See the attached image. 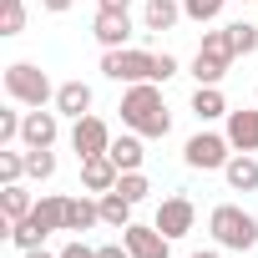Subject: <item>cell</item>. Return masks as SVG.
<instances>
[{
  "label": "cell",
  "instance_id": "6da1fadb",
  "mask_svg": "<svg viewBox=\"0 0 258 258\" xmlns=\"http://www.w3.org/2000/svg\"><path fill=\"white\" fill-rule=\"evenodd\" d=\"M116 111H121V126H126V132H137V137H167V132H172V111H167L157 81L126 86Z\"/></svg>",
  "mask_w": 258,
  "mask_h": 258
},
{
  "label": "cell",
  "instance_id": "7a4b0ae2",
  "mask_svg": "<svg viewBox=\"0 0 258 258\" xmlns=\"http://www.w3.org/2000/svg\"><path fill=\"white\" fill-rule=\"evenodd\" d=\"M46 233H66V198H61V192L36 198V208H31L21 223H11V243H16L21 253L41 248V243H46Z\"/></svg>",
  "mask_w": 258,
  "mask_h": 258
},
{
  "label": "cell",
  "instance_id": "3957f363",
  "mask_svg": "<svg viewBox=\"0 0 258 258\" xmlns=\"http://www.w3.org/2000/svg\"><path fill=\"white\" fill-rule=\"evenodd\" d=\"M208 233H213L218 248L248 253V248L258 243V218H253L248 208H238V203H218V208L208 213Z\"/></svg>",
  "mask_w": 258,
  "mask_h": 258
},
{
  "label": "cell",
  "instance_id": "277c9868",
  "mask_svg": "<svg viewBox=\"0 0 258 258\" xmlns=\"http://www.w3.org/2000/svg\"><path fill=\"white\" fill-rule=\"evenodd\" d=\"M6 96L16 106H46V101H56V86L36 61H11L6 66Z\"/></svg>",
  "mask_w": 258,
  "mask_h": 258
},
{
  "label": "cell",
  "instance_id": "5b68a950",
  "mask_svg": "<svg viewBox=\"0 0 258 258\" xmlns=\"http://www.w3.org/2000/svg\"><path fill=\"white\" fill-rule=\"evenodd\" d=\"M101 76H111V81H121V86L157 81V56H152V51H137V46L101 51Z\"/></svg>",
  "mask_w": 258,
  "mask_h": 258
},
{
  "label": "cell",
  "instance_id": "8992f818",
  "mask_svg": "<svg viewBox=\"0 0 258 258\" xmlns=\"http://www.w3.org/2000/svg\"><path fill=\"white\" fill-rule=\"evenodd\" d=\"M228 157H233L228 132H198V137H187V142H182V162H187L192 172H223V167H228Z\"/></svg>",
  "mask_w": 258,
  "mask_h": 258
},
{
  "label": "cell",
  "instance_id": "52a82bcc",
  "mask_svg": "<svg viewBox=\"0 0 258 258\" xmlns=\"http://www.w3.org/2000/svg\"><path fill=\"white\" fill-rule=\"evenodd\" d=\"M121 243L132 248V258H172V238L157 223H126L121 228Z\"/></svg>",
  "mask_w": 258,
  "mask_h": 258
},
{
  "label": "cell",
  "instance_id": "ba28073f",
  "mask_svg": "<svg viewBox=\"0 0 258 258\" xmlns=\"http://www.w3.org/2000/svg\"><path fill=\"white\" fill-rule=\"evenodd\" d=\"M172 243L177 238H187L192 233V223H198V208H192V198H182V192H172V198H162V208H157V218H152Z\"/></svg>",
  "mask_w": 258,
  "mask_h": 258
},
{
  "label": "cell",
  "instance_id": "9c48e42d",
  "mask_svg": "<svg viewBox=\"0 0 258 258\" xmlns=\"http://www.w3.org/2000/svg\"><path fill=\"white\" fill-rule=\"evenodd\" d=\"M56 137H61V111L31 106L26 121H21V142H26V147H56Z\"/></svg>",
  "mask_w": 258,
  "mask_h": 258
},
{
  "label": "cell",
  "instance_id": "30bf717a",
  "mask_svg": "<svg viewBox=\"0 0 258 258\" xmlns=\"http://www.w3.org/2000/svg\"><path fill=\"white\" fill-rule=\"evenodd\" d=\"M106 147H111V132H106L101 116L71 121V152H76V162H81V157H96V152H106Z\"/></svg>",
  "mask_w": 258,
  "mask_h": 258
},
{
  "label": "cell",
  "instance_id": "8fae6325",
  "mask_svg": "<svg viewBox=\"0 0 258 258\" xmlns=\"http://www.w3.org/2000/svg\"><path fill=\"white\" fill-rule=\"evenodd\" d=\"M91 36H96V46H101V51H116V46L132 41V16H126V11H96Z\"/></svg>",
  "mask_w": 258,
  "mask_h": 258
},
{
  "label": "cell",
  "instance_id": "7c38bea8",
  "mask_svg": "<svg viewBox=\"0 0 258 258\" xmlns=\"http://www.w3.org/2000/svg\"><path fill=\"white\" fill-rule=\"evenodd\" d=\"M116 177H121V167L111 162V152H96V157H81V187L86 192H111L116 187Z\"/></svg>",
  "mask_w": 258,
  "mask_h": 258
},
{
  "label": "cell",
  "instance_id": "4fadbf2b",
  "mask_svg": "<svg viewBox=\"0 0 258 258\" xmlns=\"http://www.w3.org/2000/svg\"><path fill=\"white\" fill-rule=\"evenodd\" d=\"M228 142H233V152H258V106H248V111H228Z\"/></svg>",
  "mask_w": 258,
  "mask_h": 258
},
{
  "label": "cell",
  "instance_id": "5bb4252c",
  "mask_svg": "<svg viewBox=\"0 0 258 258\" xmlns=\"http://www.w3.org/2000/svg\"><path fill=\"white\" fill-rule=\"evenodd\" d=\"M56 111L71 116V121L91 116V86H86V81H61V86H56Z\"/></svg>",
  "mask_w": 258,
  "mask_h": 258
},
{
  "label": "cell",
  "instance_id": "9a60e30c",
  "mask_svg": "<svg viewBox=\"0 0 258 258\" xmlns=\"http://www.w3.org/2000/svg\"><path fill=\"white\" fill-rule=\"evenodd\" d=\"M223 177H228L233 192H258V157L253 152H233L228 167H223Z\"/></svg>",
  "mask_w": 258,
  "mask_h": 258
},
{
  "label": "cell",
  "instance_id": "2e32d148",
  "mask_svg": "<svg viewBox=\"0 0 258 258\" xmlns=\"http://www.w3.org/2000/svg\"><path fill=\"white\" fill-rule=\"evenodd\" d=\"M142 142L147 137H137V132H121V137H111V162L121 167V172H142V162H147V152H142Z\"/></svg>",
  "mask_w": 258,
  "mask_h": 258
},
{
  "label": "cell",
  "instance_id": "e0dca14e",
  "mask_svg": "<svg viewBox=\"0 0 258 258\" xmlns=\"http://www.w3.org/2000/svg\"><path fill=\"white\" fill-rule=\"evenodd\" d=\"M31 208H36V198L26 192V182H0V218H6V233H11V223H21Z\"/></svg>",
  "mask_w": 258,
  "mask_h": 258
},
{
  "label": "cell",
  "instance_id": "ac0fdd59",
  "mask_svg": "<svg viewBox=\"0 0 258 258\" xmlns=\"http://www.w3.org/2000/svg\"><path fill=\"white\" fill-rule=\"evenodd\" d=\"M177 21H182V0H147L142 6V31H152V36L172 31Z\"/></svg>",
  "mask_w": 258,
  "mask_h": 258
},
{
  "label": "cell",
  "instance_id": "d6986e66",
  "mask_svg": "<svg viewBox=\"0 0 258 258\" xmlns=\"http://www.w3.org/2000/svg\"><path fill=\"white\" fill-rule=\"evenodd\" d=\"M101 223V208L91 198H66V233H91Z\"/></svg>",
  "mask_w": 258,
  "mask_h": 258
},
{
  "label": "cell",
  "instance_id": "ffe728a7",
  "mask_svg": "<svg viewBox=\"0 0 258 258\" xmlns=\"http://www.w3.org/2000/svg\"><path fill=\"white\" fill-rule=\"evenodd\" d=\"M96 208H101V223L121 233L126 223H132V208H137V203H126V198H121V192L111 187V192H101V198H96Z\"/></svg>",
  "mask_w": 258,
  "mask_h": 258
},
{
  "label": "cell",
  "instance_id": "44dd1931",
  "mask_svg": "<svg viewBox=\"0 0 258 258\" xmlns=\"http://www.w3.org/2000/svg\"><path fill=\"white\" fill-rule=\"evenodd\" d=\"M192 116H198V121H218V116H228L223 86H198V91H192Z\"/></svg>",
  "mask_w": 258,
  "mask_h": 258
},
{
  "label": "cell",
  "instance_id": "7402d4cb",
  "mask_svg": "<svg viewBox=\"0 0 258 258\" xmlns=\"http://www.w3.org/2000/svg\"><path fill=\"white\" fill-rule=\"evenodd\" d=\"M223 76H228V61H218V56H208V51L192 56V81H198V86H218Z\"/></svg>",
  "mask_w": 258,
  "mask_h": 258
},
{
  "label": "cell",
  "instance_id": "603a6c76",
  "mask_svg": "<svg viewBox=\"0 0 258 258\" xmlns=\"http://www.w3.org/2000/svg\"><path fill=\"white\" fill-rule=\"evenodd\" d=\"M26 177L51 182V177H56V152H51V147H26Z\"/></svg>",
  "mask_w": 258,
  "mask_h": 258
},
{
  "label": "cell",
  "instance_id": "cb8c5ba5",
  "mask_svg": "<svg viewBox=\"0 0 258 258\" xmlns=\"http://www.w3.org/2000/svg\"><path fill=\"white\" fill-rule=\"evenodd\" d=\"M198 51H208V56H218V61H238V51H233V36H228V26H218V31H203V46Z\"/></svg>",
  "mask_w": 258,
  "mask_h": 258
},
{
  "label": "cell",
  "instance_id": "d4e9b609",
  "mask_svg": "<svg viewBox=\"0 0 258 258\" xmlns=\"http://www.w3.org/2000/svg\"><path fill=\"white\" fill-rule=\"evenodd\" d=\"M26 31V0H0V36Z\"/></svg>",
  "mask_w": 258,
  "mask_h": 258
},
{
  "label": "cell",
  "instance_id": "484cf974",
  "mask_svg": "<svg viewBox=\"0 0 258 258\" xmlns=\"http://www.w3.org/2000/svg\"><path fill=\"white\" fill-rule=\"evenodd\" d=\"M116 192H121L126 203H147L152 182H147V172H121V177H116Z\"/></svg>",
  "mask_w": 258,
  "mask_h": 258
},
{
  "label": "cell",
  "instance_id": "4316f807",
  "mask_svg": "<svg viewBox=\"0 0 258 258\" xmlns=\"http://www.w3.org/2000/svg\"><path fill=\"white\" fill-rule=\"evenodd\" d=\"M228 36H233V51H238V56H253V51H258V26H253V21H233Z\"/></svg>",
  "mask_w": 258,
  "mask_h": 258
},
{
  "label": "cell",
  "instance_id": "83f0119b",
  "mask_svg": "<svg viewBox=\"0 0 258 258\" xmlns=\"http://www.w3.org/2000/svg\"><path fill=\"white\" fill-rule=\"evenodd\" d=\"M223 6H228V0H182V16L198 21V26H208V21L223 16Z\"/></svg>",
  "mask_w": 258,
  "mask_h": 258
},
{
  "label": "cell",
  "instance_id": "f1b7e54d",
  "mask_svg": "<svg viewBox=\"0 0 258 258\" xmlns=\"http://www.w3.org/2000/svg\"><path fill=\"white\" fill-rule=\"evenodd\" d=\"M21 177H26V152L0 147V182H21Z\"/></svg>",
  "mask_w": 258,
  "mask_h": 258
},
{
  "label": "cell",
  "instance_id": "f546056e",
  "mask_svg": "<svg viewBox=\"0 0 258 258\" xmlns=\"http://www.w3.org/2000/svg\"><path fill=\"white\" fill-rule=\"evenodd\" d=\"M21 121H26V111H0V147H11V142H21Z\"/></svg>",
  "mask_w": 258,
  "mask_h": 258
},
{
  "label": "cell",
  "instance_id": "4dcf8cb0",
  "mask_svg": "<svg viewBox=\"0 0 258 258\" xmlns=\"http://www.w3.org/2000/svg\"><path fill=\"white\" fill-rule=\"evenodd\" d=\"M172 76H177V56H167V51H162V56H157V86H162V81H172Z\"/></svg>",
  "mask_w": 258,
  "mask_h": 258
},
{
  "label": "cell",
  "instance_id": "1f68e13d",
  "mask_svg": "<svg viewBox=\"0 0 258 258\" xmlns=\"http://www.w3.org/2000/svg\"><path fill=\"white\" fill-rule=\"evenodd\" d=\"M56 258H96V248H86L81 238H71V243H66V248H61Z\"/></svg>",
  "mask_w": 258,
  "mask_h": 258
},
{
  "label": "cell",
  "instance_id": "d6a6232c",
  "mask_svg": "<svg viewBox=\"0 0 258 258\" xmlns=\"http://www.w3.org/2000/svg\"><path fill=\"white\" fill-rule=\"evenodd\" d=\"M96 258H132V248H126V243H101Z\"/></svg>",
  "mask_w": 258,
  "mask_h": 258
},
{
  "label": "cell",
  "instance_id": "836d02e7",
  "mask_svg": "<svg viewBox=\"0 0 258 258\" xmlns=\"http://www.w3.org/2000/svg\"><path fill=\"white\" fill-rule=\"evenodd\" d=\"M41 6H46V11H51V16H66V11H71V6H76V0H41Z\"/></svg>",
  "mask_w": 258,
  "mask_h": 258
},
{
  "label": "cell",
  "instance_id": "e575fe53",
  "mask_svg": "<svg viewBox=\"0 0 258 258\" xmlns=\"http://www.w3.org/2000/svg\"><path fill=\"white\" fill-rule=\"evenodd\" d=\"M96 6H101V11H126L132 0H96Z\"/></svg>",
  "mask_w": 258,
  "mask_h": 258
},
{
  "label": "cell",
  "instance_id": "d590c367",
  "mask_svg": "<svg viewBox=\"0 0 258 258\" xmlns=\"http://www.w3.org/2000/svg\"><path fill=\"white\" fill-rule=\"evenodd\" d=\"M26 258H56V253H46V248H31V253H26Z\"/></svg>",
  "mask_w": 258,
  "mask_h": 258
},
{
  "label": "cell",
  "instance_id": "8d00e7d4",
  "mask_svg": "<svg viewBox=\"0 0 258 258\" xmlns=\"http://www.w3.org/2000/svg\"><path fill=\"white\" fill-rule=\"evenodd\" d=\"M192 258H223V253H218V248H203V253H192Z\"/></svg>",
  "mask_w": 258,
  "mask_h": 258
},
{
  "label": "cell",
  "instance_id": "74e56055",
  "mask_svg": "<svg viewBox=\"0 0 258 258\" xmlns=\"http://www.w3.org/2000/svg\"><path fill=\"white\" fill-rule=\"evenodd\" d=\"M243 6H248V0H243Z\"/></svg>",
  "mask_w": 258,
  "mask_h": 258
}]
</instances>
